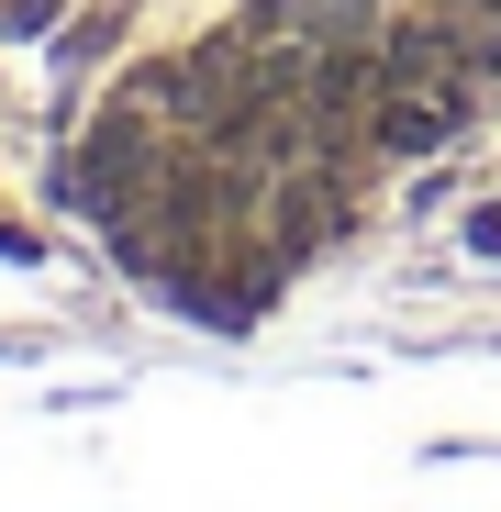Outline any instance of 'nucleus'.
<instances>
[{
	"mask_svg": "<svg viewBox=\"0 0 501 512\" xmlns=\"http://www.w3.org/2000/svg\"><path fill=\"white\" fill-rule=\"evenodd\" d=\"M501 90V0H190L90 101L67 190L190 312H257Z\"/></svg>",
	"mask_w": 501,
	"mask_h": 512,
	"instance_id": "obj_1",
	"label": "nucleus"
}]
</instances>
